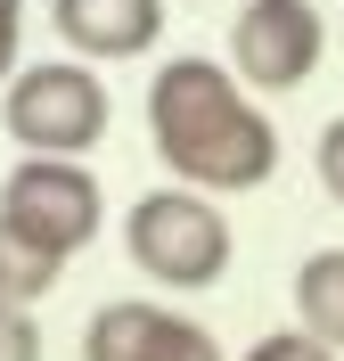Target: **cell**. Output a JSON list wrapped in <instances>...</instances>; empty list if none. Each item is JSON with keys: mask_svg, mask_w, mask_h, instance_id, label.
I'll use <instances>...</instances> for the list:
<instances>
[{"mask_svg": "<svg viewBox=\"0 0 344 361\" xmlns=\"http://www.w3.org/2000/svg\"><path fill=\"white\" fill-rule=\"evenodd\" d=\"M107 82H98L82 58H49V66H25L17 82L0 90V123L25 157H91L107 140Z\"/></svg>", "mask_w": 344, "mask_h": 361, "instance_id": "obj_3", "label": "cell"}, {"mask_svg": "<svg viewBox=\"0 0 344 361\" xmlns=\"http://www.w3.org/2000/svg\"><path fill=\"white\" fill-rule=\"evenodd\" d=\"M123 247H132V263L156 279V288H213L229 271V214L205 197V189H181V180H164V189H148V197H132V214H123Z\"/></svg>", "mask_w": 344, "mask_h": 361, "instance_id": "obj_2", "label": "cell"}, {"mask_svg": "<svg viewBox=\"0 0 344 361\" xmlns=\"http://www.w3.org/2000/svg\"><path fill=\"white\" fill-rule=\"evenodd\" d=\"M0 361H42V329H33V312H0Z\"/></svg>", "mask_w": 344, "mask_h": 361, "instance_id": "obj_12", "label": "cell"}, {"mask_svg": "<svg viewBox=\"0 0 344 361\" xmlns=\"http://www.w3.org/2000/svg\"><path fill=\"white\" fill-rule=\"evenodd\" d=\"M58 255H42L33 238H17V230L0 222V312H33L49 288H58Z\"/></svg>", "mask_w": 344, "mask_h": 361, "instance_id": "obj_9", "label": "cell"}, {"mask_svg": "<svg viewBox=\"0 0 344 361\" xmlns=\"http://www.w3.org/2000/svg\"><path fill=\"white\" fill-rule=\"evenodd\" d=\"M320 49H328V25L312 0H246L229 17V74L246 90H295L320 66Z\"/></svg>", "mask_w": 344, "mask_h": 361, "instance_id": "obj_5", "label": "cell"}, {"mask_svg": "<svg viewBox=\"0 0 344 361\" xmlns=\"http://www.w3.org/2000/svg\"><path fill=\"white\" fill-rule=\"evenodd\" d=\"M49 25L66 58L107 66V58H148L164 42V0H49Z\"/></svg>", "mask_w": 344, "mask_h": 361, "instance_id": "obj_7", "label": "cell"}, {"mask_svg": "<svg viewBox=\"0 0 344 361\" xmlns=\"http://www.w3.org/2000/svg\"><path fill=\"white\" fill-rule=\"evenodd\" d=\"M312 173H320V189L344 205V115L336 123H320V148H312Z\"/></svg>", "mask_w": 344, "mask_h": 361, "instance_id": "obj_11", "label": "cell"}, {"mask_svg": "<svg viewBox=\"0 0 344 361\" xmlns=\"http://www.w3.org/2000/svg\"><path fill=\"white\" fill-rule=\"evenodd\" d=\"M17 42H25V0H0V90L17 82Z\"/></svg>", "mask_w": 344, "mask_h": 361, "instance_id": "obj_13", "label": "cell"}, {"mask_svg": "<svg viewBox=\"0 0 344 361\" xmlns=\"http://www.w3.org/2000/svg\"><path fill=\"white\" fill-rule=\"evenodd\" d=\"M238 361H344L336 345H320L312 329H271V337H254Z\"/></svg>", "mask_w": 344, "mask_h": 361, "instance_id": "obj_10", "label": "cell"}, {"mask_svg": "<svg viewBox=\"0 0 344 361\" xmlns=\"http://www.w3.org/2000/svg\"><path fill=\"white\" fill-rule=\"evenodd\" d=\"M295 329H312L320 345L344 353V247L303 255V271H295Z\"/></svg>", "mask_w": 344, "mask_h": 361, "instance_id": "obj_8", "label": "cell"}, {"mask_svg": "<svg viewBox=\"0 0 344 361\" xmlns=\"http://www.w3.org/2000/svg\"><path fill=\"white\" fill-rule=\"evenodd\" d=\"M148 140L164 173L205 197H246L279 173V123L213 58H164L148 82Z\"/></svg>", "mask_w": 344, "mask_h": 361, "instance_id": "obj_1", "label": "cell"}, {"mask_svg": "<svg viewBox=\"0 0 344 361\" xmlns=\"http://www.w3.org/2000/svg\"><path fill=\"white\" fill-rule=\"evenodd\" d=\"M0 222L66 263L107 230V189L91 180L82 157H17L0 180Z\"/></svg>", "mask_w": 344, "mask_h": 361, "instance_id": "obj_4", "label": "cell"}, {"mask_svg": "<svg viewBox=\"0 0 344 361\" xmlns=\"http://www.w3.org/2000/svg\"><path fill=\"white\" fill-rule=\"evenodd\" d=\"M82 361H229V353H222V337L197 329L189 312L123 295V304H98V312H91Z\"/></svg>", "mask_w": 344, "mask_h": 361, "instance_id": "obj_6", "label": "cell"}]
</instances>
